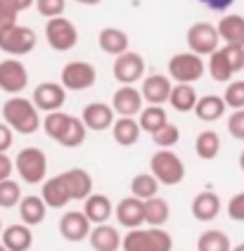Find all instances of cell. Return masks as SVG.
<instances>
[{"mask_svg":"<svg viewBox=\"0 0 244 251\" xmlns=\"http://www.w3.org/2000/svg\"><path fill=\"white\" fill-rule=\"evenodd\" d=\"M45 41L55 52H69L78 45V28L64 14L52 17L45 22Z\"/></svg>","mask_w":244,"mask_h":251,"instance_id":"cell-6","label":"cell"},{"mask_svg":"<svg viewBox=\"0 0 244 251\" xmlns=\"http://www.w3.org/2000/svg\"><path fill=\"white\" fill-rule=\"evenodd\" d=\"M159 187H161V182H159L152 173H138V176H133V180H130V195L145 201V199L157 197Z\"/></svg>","mask_w":244,"mask_h":251,"instance_id":"cell-34","label":"cell"},{"mask_svg":"<svg viewBox=\"0 0 244 251\" xmlns=\"http://www.w3.org/2000/svg\"><path fill=\"white\" fill-rule=\"evenodd\" d=\"M225 211H228L230 221H235V223H244V192H237V195L230 197Z\"/></svg>","mask_w":244,"mask_h":251,"instance_id":"cell-43","label":"cell"},{"mask_svg":"<svg viewBox=\"0 0 244 251\" xmlns=\"http://www.w3.org/2000/svg\"><path fill=\"white\" fill-rule=\"evenodd\" d=\"M29 85V69L22 59L7 57L0 62V90L7 95H19Z\"/></svg>","mask_w":244,"mask_h":251,"instance_id":"cell-10","label":"cell"},{"mask_svg":"<svg viewBox=\"0 0 244 251\" xmlns=\"http://www.w3.org/2000/svg\"><path fill=\"white\" fill-rule=\"evenodd\" d=\"M22 185L12 178L0 180V209H15L17 204L22 201Z\"/></svg>","mask_w":244,"mask_h":251,"instance_id":"cell-39","label":"cell"},{"mask_svg":"<svg viewBox=\"0 0 244 251\" xmlns=\"http://www.w3.org/2000/svg\"><path fill=\"white\" fill-rule=\"evenodd\" d=\"M218 36L225 45H242L244 48V17L242 14H225L218 24Z\"/></svg>","mask_w":244,"mask_h":251,"instance_id":"cell-28","label":"cell"},{"mask_svg":"<svg viewBox=\"0 0 244 251\" xmlns=\"http://www.w3.org/2000/svg\"><path fill=\"white\" fill-rule=\"evenodd\" d=\"M41 197H43L48 209H64V206L72 201V195H69L67 185L62 180V176L45 178V180L41 182Z\"/></svg>","mask_w":244,"mask_h":251,"instance_id":"cell-19","label":"cell"},{"mask_svg":"<svg viewBox=\"0 0 244 251\" xmlns=\"http://www.w3.org/2000/svg\"><path fill=\"white\" fill-rule=\"evenodd\" d=\"M140 135H143V128H140L135 116H116L114 119V124H112V138H114L116 145L133 147V145H138Z\"/></svg>","mask_w":244,"mask_h":251,"instance_id":"cell-21","label":"cell"},{"mask_svg":"<svg viewBox=\"0 0 244 251\" xmlns=\"http://www.w3.org/2000/svg\"><path fill=\"white\" fill-rule=\"evenodd\" d=\"M12 142H15V130L5 121H0V152H7L12 147Z\"/></svg>","mask_w":244,"mask_h":251,"instance_id":"cell-46","label":"cell"},{"mask_svg":"<svg viewBox=\"0 0 244 251\" xmlns=\"http://www.w3.org/2000/svg\"><path fill=\"white\" fill-rule=\"evenodd\" d=\"M90 249L93 251H119L121 249V232L109 223H100L90 230Z\"/></svg>","mask_w":244,"mask_h":251,"instance_id":"cell-24","label":"cell"},{"mask_svg":"<svg viewBox=\"0 0 244 251\" xmlns=\"http://www.w3.org/2000/svg\"><path fill=\"white\" fill-rule=\"evenodd\" d=\"M223 102L228 104V109H244V78L228 81V88L223 93Z\"/></svg>","mask_w":244,"mask_h":251,"instance_id":"cell-40","label":"cell"},{"mask_svg":"<svg viewBox=\"0 0 244 251\" xmlns=\"http://www.w3.org/2000/svg\"><path fill=\"white\" fill-rule=\"evenodd\" d=\"M121 251H173V237L164 227H133L121 237Z\"/></svg>","mask_w":244,"mask_h":251,"instance_id":"cell-2","label":"cell"},{"mask_svg":"<svg viewBox=\"0 0 244 251\" xmlns=\"http://www.w3.org/2000/svg\"><path fill=\"white\" fill-rule=\"evenodd\" d=\"M114 78L121 85H135L138 81L145 78V59L140 52L126 50L123 55L114 59Z\"/></svg>","mask_w":244,"mask_h":251,"instance_id":"cell-11","label":"cell"},{"mask_svg":"<svg viewBox=\"0 0 244 251\" xmlns=\"http://www.w3.org/2000/svg\"><path fill=\"white\" fill-rule=\"evenodd\" d=\"M69 119H72V114L57 109V112H48L45 114V119L41 121V126H43V130H45V135H48V138L55 140V142H59L62 133H64V128H67V124H69Z\"/></svg>","mask_w":244,"mask_h":251,"instance_id":"cell-36","label":"cell"},{"mask_svg":"<svg viewBox=\"0 0 244 251\" xmlns=\"http://www.w3.org/2000/svg\"><path fill=\"white\" fill-rule=\"evenodd\" d=\"M83 213H86V218L90 221V225L107 223L114 216V204H112L109 197L93 192V195H88L83 199Z\"/></svg>","mask_w":244,"mask_h":251,"instance_id":"cell-23","label":"cell"},{"mask_svg":"<svg viewBox=\"0 0 244 251\" xmlns=\"http://www.w3.org/2000/svg\"><path fill=\"white\" fill-rule=\"evenodd\" d=\"M240 168L244 171V150H242V154H240Z\"/></svg>","mask_w":244,"mask_h":251,"instance_id":"cell-51","label":"cell"},{"mask_svg":"<svg viewBox=\"0 0 244 251\" xmlns=\"http://www.w3.org/2000/svg\"><path fill=\"white\" fill-rule=\"evenodd\" d=\"M209 74H211V78H214L216 83H228V81H232V76H235V71L230 69L228 59H225L220 48L209 55Z\"/></svg>","mask_w":244,"mask_h":251,"instance_id":"cell-37","label":"cell"},{"mask_svg":"<svg viewBox=\"0 0 244 251\" xmlns=\"http://www.w3.org/2000/svg\"><path fill=\"white\" fill-rule=\"evenodd\" d=\"M12 2H15V7L19 10V12H24V10H29L36 0H12Z\"/></svg>","mask_w":244,"mask_h":251,"instance_id":"cell-49","label":"cell"},{"mask_svg":"<svg viewBox=\"0 0 244 251\" xmlns=\"http://www.w3.org/2000/svg\"><path fill=\"white\" fill-rule=\"evenodd\" d=\"M114 216H116V223L121 227H140L145 225V201L138 199V197H123L119 204L114 206Z\"/></svg>","mask_w":244,"mask_h":251,"instance_id":"cell-15","label":"cell"},{"mask_svg":"<svg viewBox=\"0 0 244 251\" xmlns=\"http://www.w3.org/2000/svg\"><path fill=\"white\" fill-rule=\"evenodd\" d=\"M15 171L26 185H41L48 178V156L41 147H24L15 156Z\"/></svg>","mask_w":244,"mask_h":251,"instance_id":"cell-4","label":"cell"},{"mask_svg":"<svg viewBox=\"0 0 244 251\" xmlns=\"http://www.w3.org/2000/svg\"><path fill=\"white\" fill-rule=\"evenodd\" d=\"M171 78L164 76V74H152V76H145L143 85H140V95L147 104H166L169 95H171Z\"/></svg>","mask_w":244,"mask_h":251,"instance_id":"cell-17","label":"cell"},{"mask_svg":"<svg viewBox=\"0 0 244 251\" xmlns=\"http://www.w3.org/2000/svg\"><path fill=\"white\" fill-rule=\"evenodd\" d=\"M0 251H7V249H5V247H2V242H0Z\"/></svg>","mask_w":244,"mask_h":251,"instance_id":"cell-52","label":"cell"},{"mask_svg":"<svg viewBox=\"0 0 244 251\" xmlns=\"http://www.w3.org/2000/svg\"><path fill=\"white\" fill-rule=\"evenodd\" d=\"M0 242L7 251H29L33 247V232H31L29 225L24 223L7 225V227H2Z\"/></svg>","mask_w":244,"mask_h":251,"instance_id":"cell-22","label":"cell"},{"mask_svg":"<svg viewBox=\"0 0 244 251\" xmlns=\"http://www.w3.org/2000/svg\"><path fill=\"white\" fill-rule=\"evenodd\" d=\"M17 17H19V10L15 7V2L12 0H0V26L17 24Z\"/></svg>","mask_w":244,"mask_h":251,"instance_id":"cell-45","label":"cell"},{"mask_svg":"<svg viewBox=\"0 0 244 251\" xmlns=\"http://www.w3.org/2000/svg\"><path fill=\"white\" fill-rule=\"evenodd\" d=\"M192 216H195V221H199V223H211L216 221L218 216H220V209H223V204H220V197L211 192V190H204L199 195L192 199Z\"/></svg>","mask_w":244,"mask_h":251,"instance_id":"cell-18","label":"cell"},{"mask_svg":"<svg viewBox=\"0 0 244 251\" xmlns=\"http://www.w3.org/2000/svg\"><path fill=\"white\" fill-rule=\"evenodd\" d=\"M149 173L157 178L161 185H180L185 180V164L183 159L178 156L171 150H159V152L152 154L149 159Z\"/></svg>","mask_w":244,"mask_h":251,"instance_id":"cell-5","label":"cell"},{"mask_svg":"<svg viewBox=\"0 0 244 251\" xmlns=\"http://www.w3.org/2000/svg\"><path fill=\"white\" fill-rule=\"evenodd\" d=\"M90 221L86 218L83 211H67L62 218H59V235L67 239V242H83L90 235Z\"/></svg>","mask_w":244,"mask_h":251,"instance_id":"cell-14","label":"cell"},{"mask_svg":"<svg viewBox=\"0 0 244 251\" xmlns=\"http://www.w3.org/2000/svg\"><path fill=\"white\" fill-rule=\"evenodd\" d=\"M17 209H19V218H22V223L29 225V227L41 225L45 221V216H48V206H45L43 197H38V195L22 197V201L17 204Z\"/></svg>","mask_w":244,"mask_h":251,"instance_id":"cell-25","label":"cell"},{"mask_svg":"<svg viewBox=\"0 0 244 251\" xmlns=\"http://www.w3.org/2000/svg\"><path fill=\"white\" fill-rule=\"evenodd\" d=\"M197 251H232V242L223 230H204L197 237Z\"/></svg>","mask_w":244,"mask_h":251,"instance_id":"cell-35","label":"cell"},{"mask_svg":"<svg viewBox=\"0 0 244 251\" xmlns=\"http://www.w3.org/2000/svg\"><path fill=\"white\" fill-rule=\"evenodd\" d=\"M88 138V128L86 124L81 121V116H72L69 119V124L64 128V133H62V138H59L57 145L62 147H67V150H76V147H81Z\"/></svg>","mask_w":244,"mask_h":251,"instance_id":"cell-31","label":"cell"},{"mask_svg":"<svg viewBox=\"0 0 244 251\" xmlns=\"http://www.w3.org/2000/svg\"><path fill=\"white\" fill-rule=\"evenodd\" d=\"M0 235H2V221H0Z\"/></svg>","mask_w":244,"mask_h":251,"instance_id":"cell-53","label":"cell"},{"mask_svg":"<svg viewBox=\"0 0 244 251\" xmlns=\"http://www.w3.org/2000/svg\"><path fill=\"white\" fill-rule=\"evenodd\" d=\"M195 116L204 124H214L218 119H223V114L228 112V104L223 102L220 95H201L195 104Z\"/></svg>","mask_w":244,"mask_h":251,"instance_id":"cell-27","label":"cell"},{"mask_svg":"<svg viewBox=\"0 0 244 251\" xmlns=\"http://www.w3.org/2000/svg\"><path fill=\"white\" fill-rule=\"evenodd\" d=\"M152 140H154V145L159 150H173L180 142V128L169 121V124H164L159 130L152 133Z\"/></svg>","mask_w":244,"mask_h":251,"instance_id":"cell-38","label":"cell"},{"mask_svg":"<svg viewBox=\"0 0 244 251\" xmlns=\"http://www.w3.org/2000/svg\"><path fill=\"white\" fill-rule=\"evenodd\" d=\"M197 2H201L204 7H209V10H214V12H225V10L232 7L235 0H197Z\"/></svg>","mask_w":244,"mask_h":251,"instance_id":"cell-48","label":"cell"},{"mask_svg":"<svg viewBox=\"0 0 244 251\" xmlns=\"http://www.w3.org/2000/svg\"><path fill=\"white\" fill-rule=\"evenodd\" d=\"M185 41H187L190 52H195V55H199V57H209L211 52H216V50L220 48L218 28H216L214 24H209V22L192 24V26L187 28Z\"/></svg>","mask_w":244,"mask_h":251,"instance_id":"cell-9","label":"cell"},{"mask_svg":"<svg viewBox=\"0 0 244 251\" xmlns=\"http://www.w3.org/2000/svg\"><path fill=\"white\" fill-rule=\"evenodd\" d=\"M73 2H78V5H90V7H95V5H100L102 0H73Z\"/></svg>","mask_w":244,"mask_h":251,"instance_id":"cell-50","label":"cell"},{"mask_svg":"<svg viewBox=\"0 0 244 251\" xmlns=\"http://www.w3.org/2000/svg\"><path fill=\"white\" fill-rule=\"evenodd\" d=\"M195 152L204 161H214L220 152V135L216 130H201L195 140Z\"/></svg>","mask_w":244,"mask_h":251,"instance_id":"cell-33","label":"cell"},{"mask_svg":"<svg viewBox=\"0 0 244 251\" xmlns=\"http://www.w3.org/2000/svg\"><path fill=\"white\" fill-rule=\"evenodd\" d=\"M220 50H223V55L228 59L230 69L235 71V74H240V71L244 69V48L242 45H223Z\"/></svg>","mask_w":244,"mask_h":251,"instance_id":"cell-42","label":"cell"},{"mask_svg":"<svg viewBox=\"0 0 244 251\" xmlns=\"http://www.w3.org/2000/svg\"><path fill=\"white\" fill-rule=\"evenodd\" d=\"M204 76V59L195 52H178L169 59V78L175 83H197Z\"/></svg>","mask_w":244,"mask_h":251,"instance_id":"cell-8","label":"cell"},{"mask_svg":"<svg viewBox=\"0 0 244 251\" xmlns=\"http://www.w3.org/2000/svg\"><path fill=\"white\" fill-rule=\"evenodd\" d=\"M138 124L143 128L145 133H154L159 130L164 124H169V116H166V109L161 107V104H147L143 107V112L138 114Z\"/></svg>","mask_w":244,"mask_h":251,"instance_id":"cell-32","label":"cell"},{"mask_svg":"<svg viewBox=\"0 0 244 251\" xmlns=\"http://www.w3.org/2000/svg\"><path fill=\"white\" fill-rule=\"evenodd\" d=\"M38 45L36 31L22 24H5L0 26V52L10 57H24L33 52Z\"/></svg>","mask_w":244,"mask_h":251,"instance_id":"cell-3","label":"cell"},{"mask_svg":"<svg viewBox=\"0 0 244 251\" xmlns=\"http://www.w3.org/2000/svg\"><path fill=\"white\" fill-rule=\"evenodd\" d=\"M169 218H171V206L166 199H161L159 195L145 199V223L149 227H161L169 223Z\"/></svg>","mask_w":244,"mask_h":251,"instance_id":"cell-30","label":"cell"},{"mask_svg":"<svg viewBox=\"0 0 244 251\" xmlns=\"http://www.w3.org/2000/svg\"><path fill=\"white\" fill-rule=\"evenodd\" d=\"M98 43H100V50L104 55L119 57L128 50V33L123 28L116 26H104L98 36Z\"/></svg>","mask_w":244,"mask_h":251,"instance_id":"cell-26","label":"cell"},{"mask_svg":"<svg viewBox=\"0 0 244 251\" xmlns=\"http://www.w3.org/2000/svg\"><path fill=\"white\" fill-rule=\"evenodd\" d=\"M197 100H199V95H197V90H195L192 83H175L171 88V95H169V104L175 112L187 114L195 109Z\"/></svg>","mask_w":244,"mask_h":251,"instance_id":"cell-29","label":"cell"},{"mask_svg":"<svg viewBox=\"0 0 244 251\" xmlns=\"http://www.w3.org/2000/svg\"><path fill=\"white\" fill-rule=\"evenodd\" d=\"M59 176H62V180H64L69 195H72V201H83L88 195H93V178H90L88 171L69 168V171H64Z\"/></svg>","mask_w":244,"mask_h":251,"instance_id":"cell-20","label":"cell"},{"mask_svg":"<svg viewBox=\"0 0 244 251\" xmlns=\"http://www.w3.org/2000/svg\"><path fill=\"white\" fill-rule=\"evenodd\" d=\"M98 81V71L90 62H83V59H73V62H67L62 67V74H59V83L64 85V90L69 93H81V90H88L93 88Z\"/></svg>","mask_w":244,"mask_h":251,"instance_id":"cell-7","label":"cell"},{"mask_svg":"<svg viewBox=\"0 0 244 251\" xmlns=\"http://www.w3.org/2000/svg\"><path fill=\"white\" fill-rule=\"evenodd\" d=\"M2 119L19 135H33L41 128V112L31 100L22 95H12L2 104Z\"/></svg>","mask_w":244,"mask_h":251,"instance_id":"cell-1","label":"cell"},{"mask_svg":"<svg viewBox=\"0 0 244 251\" xmlns=\"http://www.w3.org/2000/svg\"><path fill=\"white\" fill-rule=\"evenodd\" d=\"M228 133L235 140H244V109H232L228 116Z\"/></svg>","mask_w":244,"mask_h":251,"instance_id":"cell-44","label":"cell"},{"mask_svg":"<svg viewBox=\"0 0 244 251\" xmlns=\"http://www.w3.org/2000/svg\"><path fill=\"white\" fill-rule=\"evenodd\" d=\"M31 102L36 104L38 112H57L64 107L67 102V90L62 83H55V81H45V83H38L33 88V98Z\"/></svg>","mask_w":244,"mask_h":251,"instance_id":"cell-12","label":"cell"},{"mask_svg":"<svg viewBox=\"0 0 244 251\" xmlns=\"http://www.w3.org/2000/svg\"><path fill=\"white\" fill-rule=\"evenodd\" d=\"M12 173H15V161L7 156V152H0V180L12 178Z\"/></svg>","mask_w":244,"mask_h":251,"instance_id":"cell-47","label":"cell"},{"mask_svg":"<svg viewBox=\"0 0 244 251\" xmlns=\"http://www.w3.org/2000/svg\"><path fill=\"white\" fill-rule=\"evenodd\" d=\"M114 119L116 114L112 109V104H104V102H90L81 112V121L86 124L88 130H95V133L109 130L112 124H114Z\"/></svg>","mask_w":244,"mask_h":251,"instance_id":"cell-16","label":"cell"},{"mask_svg":"<svg viewBox=\"0 0 244 251\" xmlns=\"http://www.w3.org/2000/svg\"><path fill=\"white\" fill-rule=\"evenodd\" d=\"M36 10L41 17L52 19V17H62L67 10V0H36Z\"/></svg>","mask_w":244,"mask_h":251,"instance_id":"cell-41","label":"cell"},{"mask_svg":"<svg viewBox=\"0 0 244 251\" xmlns=\"http://www.w3.org/2000/svg\"><path fill=\"white\" fill-rule=\"evenodd\" d=\"M145 100L135 85H119L112 95V109L116 116H138L143 112Z\"/></svg>","mask_w":244,"mask_h":251,"instance_id":"cell-13","label":"cell"}]
</instances>
